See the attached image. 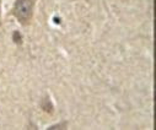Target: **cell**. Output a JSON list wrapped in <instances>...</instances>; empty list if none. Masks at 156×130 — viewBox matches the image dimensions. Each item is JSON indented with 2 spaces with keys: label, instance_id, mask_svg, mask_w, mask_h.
<instances>
[{
  "label": "cell",
  "instance_id": "cell-1",
  "mask_svg": "<svg viewBox=\"0 0 156 130\" xmlns=\"http://www.w3.org/2000/svg\"><path fill=\"white\" fill-rule=\"evenodd\" d=\"M37 0H15L11 14L22 25L27 26L33 19V11Z\"/></svg>",
  "mask_w": 156,
  "mask_h": 130
},
{
  "label": "cell",
  "instance_id": "cell-2",
  "mask_svg": "<svg viewBox=\"0 0 156 130\" xmlns=\"http://www.w3.org/2000/svg\"><path fill=\"white\" fill-rule=\"evenodd\" d=\"M41 108H42L46 113L53 114V112H54V106H53V103H52L49 96H44V97L41 100Z\"/></svg>",
  "mask_w": 156,
  "mask_h": 130
},
{
  "label": "cell",
  "instance_id": "cell-3",
  "mask_svg": "<svg viewBox=\"0 0 156 130\" xmlns=\"http://www.w3.org/2000/svg\"><path fill=\"white\" fill-rule=\"evenodd\" d=\"M12 39H14V42L16 43L17 46H21V44H22V36H21V33H20L19 31H14V33H12Z\"/></svg>",
  "mask_w": 156,
  "mask_h": 130
},
{
  "label": "cell",
  "instance_id": "cell-4",
  "mask_svg": "<svg viewBox=\"0 0 156 130\" xmlns=\"http://www.w3.org/2000/svg\"><path fill=\"white\" fill-rule=\"evenodd\" d=\"M68 126V121H63V123H59V124H55V125H52L51 128L48 129H66Z\"/></svg>",
  "mask_w": 156,
  "mask_h": 130
},
{
  "label": "cell",
  "instance_id": "cell-5",
  "mask_svg": "<svg viewBox=\"0 0 156 130\" xmlns=\"http://www.w3.org/2000/svg\"><path fill=\"white\" fill-rule=\"evenodd\" d=\"M0 5H2V0H0ZM0 23H2V22H0Z\"/></svg>",
  "mask_w": 156,
  "mask_h": 130
}]
</instances>
